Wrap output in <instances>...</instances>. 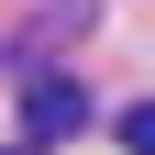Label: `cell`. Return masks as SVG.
Listing matches in <instances>:
<instances>
[{
    "instance_id": "2",
    "label": "cell",
    "mask_w": 155,
    "mask_h": 155,
    "mask_svg": "<svg viewBox=\"0 0 155 155\" xmlns=\"http://www.w3.org/2000/svg\"><path fill=\"white\" fill-rule=\"evenodd\" d=\"M122 144H133V155H155V100H133V111H122Z\"/></svg>"
},
{
    "instance_id": "1",
    "label": "cell",
    "mask_w": 155,
    "mask_h": 155,
    "mask_svg": "<svg viewBox=\"0 0 155 155\" xmlns=\"http://www.w3.org/2000/svg\"><path fill=\"white\" fill-rule=\"evenodd\" d=\"M22 133H33V144L89 133V89H78V78H33V89H22Z\"/></svg>"
},
{
    "instance_id": "3",
    "label": "cell",
    "mask_w": 155,
    "mask_h": 155,
    "mask_svg": "<svg viewBox=\"0 0 155 155\" xmlns=\"http://www.w3.org/2000/svg\"><path fill=\"white\" fill-rule=\"evenodd\" d=\"M11 155H33V144H11Z\"/></svg>"
}]
</instances>
